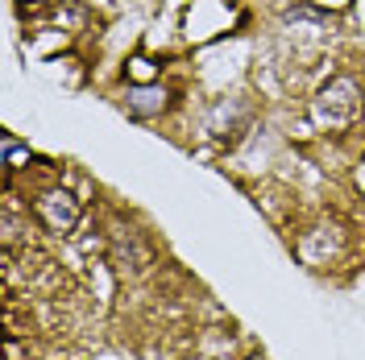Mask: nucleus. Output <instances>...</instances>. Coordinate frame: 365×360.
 I'll return each mask as SVG.
<instances>
[{
    "mask_svg": "<svg viewBox=\"0 0 365 360\" xmlns=\"http://www.w3.org/2000/svg\"><path fill=\"white\" fill-rule=\"evenodd\" d=\"M365 112V91L353 75H336L319 88L316 104H312V116H316L319 129H349L357 125Z\"/></svg>",
    "mask_w": 365,
    "mask_h": 360,
    "instance_id": "obj_1",
    "label": "nucleus"
},
{
    "mask_svg": "<svg viewBox=\"0 0 365 360\" xmlns=\"http://www.w3.org/2000/svg\"><path fill=\"white\" fill-rule=\"evenodd\" d=\"M34 211H38V220L50 232H71V228L79 224V199L67 195V191H42L34 199Z\"/></svg>",
    "mask_w": 365,
    "mask_h": 360,
    "instance_id": "obj_2",
    "label": "nucleus"
},
{
    "mask_svg": "<svg viewBox=\"0 0 365 360\" xmlns=\"http://www.w3.org/2000/svg\"><path fill=\"white\" fill-rule=\"evenodd\" d=\"M166 104H170L166 88H129V95H125V108H129L137 120H150V116L166 112Z\"/></svg>",
    "mask_w": 365,
    "mask_h": 360,
    "instance_id": "obj_3",
    "label": "nucleus"
}]
</instances>
